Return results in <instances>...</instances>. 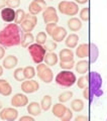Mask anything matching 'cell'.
Masks as SVG:
<instances>
[{"instance_id": "cell-1", "label": "cell", "mask_w": 107, "mask_h": 121, "mask_svg": "<svg viewBox=\"0 0 107 121\" xmlns=\"http://www.w3.org/2000/svg\"><path fill=\"white\" fill-rule=\"evenodd\" d=\"M22 35V29L15 22L7 24L0 30V44L4 48L17 47L21 44Z\"/></svg>"}, {"instance_id": "cell-39", "label": "cell", "mask_w": 107, "mask_h": 121, "mask_svg": "<svg viewBox=\"0 0 107 121\" xmlns=\"http://www.w3.org/2000/svg\"><path fill=\"white\" fill-rule=\"evenodd\" d=\"M72 118H73V110L70 108H67L66 113L64 114V116L62 117V121H70Z\"/></svg>"}, {"instance_id": "cell-47", "label": "cell", "mask_w": 107, "mask_h": 121, "mask_svg": "<svg viewBox=\"0 0 107 121\" xmlns=\"http://www.w3.org/2000/svg\"><path fill=\"white\" fill-rule=\"evenodd\" d=\"M2 108H3V104H2V102L0 101V111L2 110Z\"/></svg>"}, {"instance_id": "cell-26", "label": "cell", "mask_w": 107, "mask_h": 121, "mask_svg": "<svg viewBox=\"0 0 107 121\" xmlns=\"http://www.w3.org/2000/svg\"><path fill=\"white\" fill-rule=\"evenodd\" d=\"M33 41H36L34 36L31 32H24L21 37V47L22 48H27L28 45L33 43Z\"/></svg>"}, {"instance_id": "cell-2", "label": "cell", "mask_w": 107, "mask_h": 121, "mask_svg": "<svg viewBox=\"0 0 107 121\" xmlns=\"http://www.w3.org/2000/svg\"><path fill=\"white\" fill-rule=\"evenodd\" d=\"M88 76V86L87 88L89 90L93 98H98L103 95V91L101 89L102 87V77L97 72H90L87 74Z\"/></svg>"}, {"instance_id": "cell-9", "label": "cell", "mask_w": 107, "mask_h": 121, "mask_svg": "<svg viewBox=\"0 0 107 121\" xmlns=\"http://www.w3.org/2000/svg\"><path fill=\"white\" fill-rule=\"evenodd\" d=\"M18 117V111L14 107L8 108H2L0 111V119L4 121H14Z\"/></svg>"}, {"instance_id": "cell-3", "label": "cell", "mask_w": 107, "mask_h": 121, "mask_svg": "<svg viewBox=\"0 0 107 121\" xmlns=\"http://www.w3.org/2000/svg\"><path fill=\"white\" fill-rule=\"evenodd\" d=\"M55 81L61 87L70 88L74 84H76L77 78H76V75L73 72H71V70H63L56 76Z\"/></svg>"}, {"instance_id": "cell-27", "label": "cell", "mask_w": 107, "mask_h": 121, "mask_svg": "<svg viewBox=\"0 0 107 121\" xmlns=\"http://www.w3.org/2000/svg\"><path fill=\"white\" fill-rule=\"evenodd\" d=\"M71 109L74 112H81L84 109V102L81 99H74L71 102Z\"/></svg>"}, {"instance_id": "cell-17", "label": "cell", "mask_w": 107, "mask_h": 121, "mask_svg": "<svg viewBox=\"0 0 107 121\" xmlns=\"http://www.w3.org/2000/svg\"><path fill=\"white\" fill-rule=\"evenodd\" d=\"M99 56V50L98 47L95 43H89V55H88V59H89L90 64H94L97 60Z\"/></svg>"}, {"instance_id": "cell-28", "label": "cell", "mask_w": 107, "mask_h": 121, "mask_svg": "<svg viewBox=\"0 0 107 121\" xmlns=\"http://www.w3.org/2000/svg\"><path fill=\"white\" fill-rule=\"evenodd\" d=\"M40 106H41V109L45 111H49L52 107V97L49 95H45L43 97V99L40 101Z\"/></svg>"}, {"instance_id": "cell-23", "label": "cell", "mask_w": 107, "mask_h": 121, "mask_svg": "<svg viewBox=\"0 0 107 121\" xmlns=\"http://www.w3.org/2000/svg\"><path fill=\"white\" fill-rule=\"evenodd\" d=\"M67 111V107L65 106L63 103H57L54 105V107L52 109V112H53V114L55 115L57 118H62V117L64 116V114L66 113Z\"/></svg>"}, {"instance_id": "cell-32", "label": "cell", "mask_w": 107, "mask_h": 121, "mask_svg": "<svg viewBox=\"0 0 107 121\" xmlns=\"http://www.w3.org/2000/svg\"><path fill=\"white\" fill-rule=\"evenodd\" d=\"M15 13H16V15H15V20L14 22L16 24H20L22 21H23V19L25 18V11L23 9H17V10H15Z\"/></svg>"}, {"instance_id": "cell-29", "label": "cell", "mask_w": 107, "mask_h": 121, "mask_svg": "<svg viewBox=\"0 0 107 121\" xmlns=\"http://www.w3.org/2000/svg\"><path fill=\"white\" fill-rule=\"evenodd\" d=\"M23 74L26 80H30V79H33L34 76L36 75V70L32 66H27L23 68Z\"/></svg>"}, {"instance_id": "cell-12", "label": "cell", "mask_w": 107, "mask_h": 121, "mask_svg": "<svg viewBox=\"0 0 107 121\" xmlns=\"http://www.w3.org/2000/svg\"><path fill=\"white\" fill-rule=\"evenodd\" d=\"M28 104V98L24 94L17 93L11 98V105L13 107H24Z\"/></svg>"}, {"instance_id": "cell-31", "label": "cell", "mask_w": 107, "mask_h": 121, "mask_svg": "<svg viewBox=\"0 0 107 121\" xmlns=\"http://www.w3.org/2000/svg\"><path fill=\"white\" fill-rule=\"evenodd\" d=\"M13 78L18 82H23L25 80L24 74H23V68H17L13 72Z\"/></svg>"}, {"instance_id": "cell-33", "label": "cell", "mask_w": 107, "mask_h": 121, "mask_svg": "<svg viewBox=\"0 0 107 121\" xmlns=\"http://www.w3.org/2000/svg\"><path fill=\"white\" fill-rule=\"evenodd\" d=\"M48 40V35L45 31H40L36 36V43L40 44H45Z\"/></svg>"}, {"instance_id": "cell-49", "label": "cell", "mask_w": 107, "mask_h": 121, "mask_svg": "<svg viewBox=\"0 0 107 121\" xmlns=\"http://www.w3.org/2000/svg\"><path fill=\"white\" fill-rule=\"evenodd\" d=\"M106 120H107V119H106Z\"/></svg>"}, {"instance_id": "cell-10", "label": "cell", "mask_w": 107, "mask_h": 121, "mask_svg": "<svg viewBox=\"0 0 107 121\" xmlns=\"http://www.w3.org/2000/svg\"><path fill=\"white\" fill-rule=\"evenodd\" d=\"M21 90L25 94H31L40 90V84L37 83V81H34L32 79L27 81L24 80L21 83Z\"/></svg>"}, {"instance_id": "cell-38", "label": "cell", "mask_w": 107, "mask_h": 121, "mask_svg": "<svg viewBox=\"0 0 107 121\" xmlns=\"http://www.w3.org/2000/svg\"><path fill=\"white\" fill-rule=\"evenodd\" d=\"M20 5V0H6V6L10 8H17Z\"/></svg>"}, {"instance_id": "cell-30", "label": "cell", "mask_w": 107, "mask_h": 121, "mask_svg": "<svg viewBox=\"0 0 107 121\" xmlns=\"http://www.w3.org/2000/svg\"><path fill=\"white\" fill-rule=\"evenodd\" d=\"M72 98H73V92L72 91H65V92L60 94L58 99L61 103H66V102L70 101Z\"/></svg>"}, {"instance_id": "cell-36", "label": "cell", "mask_w": 107, "mask_h": 121, "mask_svg": "<svg viewBox=\"0 0 107 121\" xmlns=\"http://www.w3.org/2000/svg\"><path fill=\"white\" fill-rule=\"evenodd\" d=\"M60 67L63 70H71L75 67V62L71 60V62H60Z\"/></svg>"}, {"instance_id": "cell-18", "label": "cell", "mask_w": 107, "mask_h": 121, "mask_svg": "<svg viewBox=\"0 0 107 121\" xmlns=\"http://www.w3.org/2000/svg\"><path fill=\"white\" fill-rule=\"evenodd\" d=\"M67 24H68L69 29L73 32L78 31V30H80L82 28V21L80 18H77V17L70 18V19L67 21Z\"/></svg>"}, {"instance_id": "cell-5", "label": "cell", "mask_w": 107, "mask_h": 121, "mask_svg": "<svg viewBox=\"0 0 107 121\" xmlns=\"http://www.w3.org/2000/svg\"><path fill=\"white\" fill-rule=\"evenodd\" d=\"M58 9L62 14L68 16H75L79 12V6L75 1H61L58 4Z\"/></svg>"}, {"instance_id": "cell-25", "label": "cell", "mask_w": 107, "mask_h": 121, "mask_svg": "<svg viewBox=\"0 0 107 121\" xmlns=\"http://www.w3.org/2000/svg\"><path fill=\"white\" fill-rule=\"evenodd\" d=\"M58 60H59V56L55 54L54 52H49L48 54H45V65H48L49 67H54L55 65H57L58 63Z\"/></svg>"}, {"instance_id": "cell-22", "label": "cell", "mask_w": 107, "mask_h": 121, "mask_svg": "<svg viewBox=\"0 0 107 121\" xmlns=\"http://www.w3.org/2000/svg\"><path fill=\"white\" fill-rule=\"evenodd\" d=\"M89 55V43H81L76 48V56L80 59L88 58Z\"/></svg>"}, {"instance_id": "cell-19", "label": "cell", "mask_w": 107, "mask_h": 121, "mask_svg": "<svg viewBox=\"0 0 107 121\" xmlns=\"http://www.w3.org/2000/svg\"><path fill=\"white\" fill-rule=\"evenodd\" d=\"M60 62H71L74 60V52L71 48H64L59 54Z\"/></svg>"}, {"instance_id": "cell-44", "label": "cell", "mask_w": 107, "mask_h": 121, "mask_svg": "<svg viewBox=\"0 0 107 121\" xmlns=\"http://www.w3.org/2000/svg\"><path fill=\"white\" fill-rule=\"evenodd\" d=\"M74 1L77 3V4H86L89 0H74Z\"/></svg>"}, {"instance_id": "cell-24", "label": "cell", "mask_w": 107, "mask_h": 121, "mask_svg": "<svg viewBox=\"0 0 107 121\" xmlns=\"http://www.w3.org/2000/svg\"><path fill=\"white\" fill-rule=\"evenodd\" d=\"M79 41V35L76 33H71V35H67L66 39H65V43H66L68 48H75L78 45Z\"/></svg>"}, {"instance_id": "cell-43", "label": "cell", "mask_w": 107, "mask_h": 121, "mask_svg": "<svg viewBox=\"0 0 107 121\" xmlns=\"http://www.w3.org/2000/svg\"><path fill=\"white\" fill-rule=\"evenodd\" d=\"M5 56V48L0 44V60H2Z\"/></svg>"}, {"instance_id": "cell-40", "label": "cell", "mask_w": 107, "mask_h": 121, "mask_svg": "<svg viewBox=\"0 0 107 121\" xmlns=\"http://www.w3.org/2000/svg\"><path fill=\"white\" fill-rule=\"evenodd\" d=\"M56 27H57V23H55V22H49V23H47V25H45V31H47V35H52L54 29H55Z\"/></svg>"}, {"instance_id": "cell-4", "label": "cell", "mask_w": 107, "mask_h": 121, "mask_svg": "<svg viewBox=\"0 0 107 121\" xmlns=\"http://www.w3.org/2000/svg\"><path fill=\"white\" fill-rule=\"evenodd\" d=\"M27 51L29 52V55L31 56V59L34 64L39 65V64L44 62L45 54H47V50L45 48L43 44L33 43L27 47Z\"/></svg>"}, {"instance_id": "cell-37", "label": "cell", "mask_w": 107, "mask_h": 121, "mask_svg": "<svg viewBox=\"0 0 107 121\" xmlns=\"http://www.w3.org/2000/svg\"><path fill=\"white\" fill-rule=\"evenodd\" d=\"M45 48L49 52H53L57 48V43L54 40H47V43H45Z\"/></svg>"}, {"instance_id": "cell-6", "label": "cell", "mask_w": 107, "mask_h": 121, "mask_svg": "<svg viewBox=\"0 0 107 121\" xmlns=\"http://www.w3.org/2000/svg\"><path fill=\"white\" fill-rule=\"evenodd\" d=\"M36 72H37V77H39L41 81L45 84H49L54 80V73L52 69L45 64L40 63L36 67Z\"/></svg>"}, {"instance_id": "cell-15", "label": "cell", "mask_w": 107, "mask_h": 121, "mask_svg": "<svg viewBox=\"0 0 107 121\" xmlns=\"http://www.w3.org/2000/svg\"><path fill=\"white\" fill-rule=\"evenodd\" d=\"M17 63H18V59L16 56L13 55H9V56H5V59L3 60L2 66H3V68H5L6 70H11L17 66Z\"/></svg>"}, {"instance_id": "cell-7", "label": "cell", "mask_w": 107, "mask_h": 121, "mask_svg": "<svg viewBox=\"0 0 107 121\" xmlns=\"http://www.w3.org/2000/svg\"><path fill=\"white\" fill-rule=\"evenodd\" d=\"M37 24V17L31 13H26L25 18L20 23V28L23 32H31L32 29Z\"/></svg>"}, {"instance_id": "cell-41", "label": "cell", "mask_w": 107, "mask_h": 121, "mask_svg": "<svg viewBox=\"0 0 107 121\" xmlns=\"http://www.w3.org/2000/svg\"><path fill=\"white\" fill-rule=\"evenodd\" d=\"M89 118L87 116H83V115H79L75 118V121H88Z\"/></svg>"}, {"instance_id": "cell-13", "label": "cell", "mask_w": 107, "mask_h": 121, "mask_svg": "<svg viewBox=\"0 0 107 121\" xmlns=\"http://www.w3.org/2000/svg\"><path fill=\"white\" fill-rule=\"evenodd\" d=\"M68 33H67V30L66 28H64L63 26H58L57 25V27L54 29V31L52 33V39L54 41H56V43H60V41L64 40L67 37Z\"/></svg>"}, {"instance_id": "cell-42", "label": "cell", "mask_w": 107, "mask_h": 121, "mask_svg": "<svg viewBox=\"0 0 107 121\" xmlns=\"http://www.w3.org/2000/svg\"><path fill=\"white\" fill-rule=\"evenodd\" d=\"M20 121H34V118L31 116H22L19 118Z\"/></svg>"}, {"instance_id": "cell-45", "label": "cell", "mask_w": 107, "mask_h": 121, "mask_svg": "<svg viewBox=\"0 0 107 121\" xmlns=\"http://www.w3.org/2000/svg\"><path fill=\"white\" fill-rule=\"evenodd\" d=\"M6 6V0H0V9H3Z\"/></svg>"}, {"instance_id": "cell-21", "label": "cell", "mask_w": 107, "mask_h": 121, "mask_svg": "<svg viewBox=\"0 0 107 121\" xmlns=\"http://www.w3.org/2000/svg\"><path fill=\"white\" fill-rule=\"evenodd\" d=\"M41 106L37 102H30L27 104V112L31 116H39L41 113Z\"/></svg>"}, {"instance_id": "cell-34", "label": "cell", "mask_w": 107, "mask_h": 121, "mask_svg": "<svg viewBox=\"0 0 107 121\" xmlns=\"http://www.w3.org/2000/svg\"><path fill=\"white\" fill-rule=\"evenodd\" d=\"M80 14V19L83 21H88L90 18V9L89 7H85V8H82L81 11L79 12Z\"/></svg>"}, {"instance_id": "cell-20", "label": "cell", "mask_w": 107, "mask_h": 121, "mask_svg": "<svg viewBox=\"0 0 107 121\" xmlns=\"http://www.w3.org/2000/svg\"><path fill=\"white\" fill-rule=\"evenodd\" d=\"M89 67H90V63L89 60H82L78 62L77 64H75V69H76V72L79 74H86L89 72Z\"/></svg>"}, {"instance_id": "cell-11", "label": "cell", "mask_w": 107, "mask_h": 121, "mask_svg": "<svg viewBox=\"0 0 107 121\" xmlns=\"http://www.w3.org/2000/svg\"><path fill=\"white\" fill-rule=\"evenodd\" d=\"M45 7H47V3L45 0H32L28 6V11L29 13L36 15L41 11H44Z\"/></svg>"}, {"instance_id": "cell-16", "label": "cell", "mask_w": 107, "mask_h": 121, "mask_svg": "<svg viewBox=\"0 0 107 121\" xmlns=\"http://www.w3.org/2000/svg\"><path fill=\"white\" fill-rule=\"evenodd\" d=\"M12 93V87L5 79H0V95L2 96H10Z\"/></svg>"}, {"instance_id": "cell-8", "label": "cell", "mask_w": 107, "mask_h": 121, "mask_svg": "<svg viewBox=\"0 0 107 121\" xmlns=\"http://www.w3.org/2000/svg\"><path fill=\"white\" fill-rule=\"evenodd\" d=\"M43 19L45 21V23H49V22H57L59 21V16L57 13V9L53 6H47L45 9L43 11Z\"/></svg>"}, {"instance_id": "cell-46", "label": "cell", "mask_w": 107, "mask_h": 121, "mask_svg": "<svg viewBox=\"0 0 107 121\" xmlns=\"http://www.w3.org/2000/svg\"><path fill=\"white\" fill-rule=\"evenodd\" d=\"M3 75V66H0V77Z\"/></svg>"}, {"instance_id": "cell-35", "label": "cell", "mask_w": 107, "mask_h": 121, "mask_svg": "<svg viewBox=\"0 0 107 121\" xmlns=\"http://www.w3.org/2000/svg\"><path fill=\"white\" fill-rule=\"evenodd\" d=\"M77 86L79 87L80 89H84L86 88L88 86V76H82V77H80L78 80H77Z\"/></svg>"}, {"instance_id": "cell-48", "label": "cell", "mask_w": 107, "mask_h": 121, "mask_svg": "<svg viewBox=\"0 0 107 121\" xmlns=\"http://www.w3.org/2000/svg\"><path fill=\"white\" fill-rule=\"evenodd\" d=\"M49 1H54V0H49Z\"/></svg>"}, {"instance_id": "cell-14", "label": "cell", "mask_w": 107, "mask_h": 121, "mask_svg": "<svg viewBox=\"0 0 107 121\" xmlns=\"http://www.w3.org/2000/svg\"><path fill=\"white\" fill-rule=\"evenodd\" d=\"M1 18L4 22H8V23H11L15 20V10L13 8H10V7H4L3 9H1Z\"/></svg>"}]
</instances>
